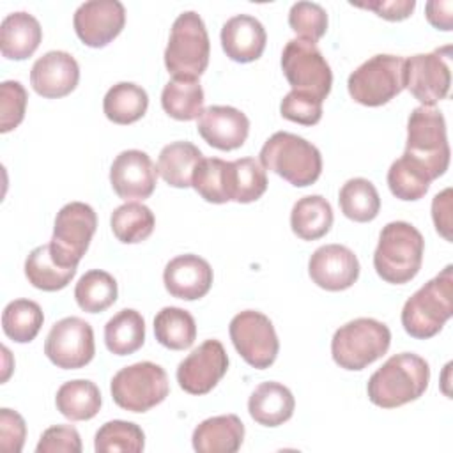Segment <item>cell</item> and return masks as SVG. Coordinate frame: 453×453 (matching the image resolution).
<instances>
[{"label":"cell","mask_w":453,"mask_h":453,"mask_svg":"<svg viewBox=\"0 0 453 453\" xmlns=\"http://www.w3.org/2000/svg\"><path fill=\"white\" fill-rule=\"evenodd\" d=\"M432 219H434L435 230L446 241H451V188H446L434 196Z\"/></svg>","instance_id":"c3c4849f"},{"label":"cell","mask_w":453,"mask_h":453,"mask_svg":"<svg viewBox=\"0 0 453 453\" xmlns=\"http://www.w3.org/2000/svg\"><path fill=\"white\" fill-rule=\"evenodd\" d=\"M80 80V65L74 57L62 50H53L39 57L30 71L32 88L46 97L58 99L71 94Z\"/></svg>","instance_id":"d6986e66"},{"label":"cell","mask_w":453,"mask_h":453,"mask_svg":"<svg viewBox=\"0 0 453 453\" xmlns=\"http://www.w3.org/2000/svg\"><path fill=\"white\" fill-rule=\"evenodd\" d=\"M296 400L292 391L274 380L262 382L248 400L250 416L264 426H280L294 414Z\"/></svg>","instance_id":"d4e9b609"},{"label":"cell","mask_w":453,"mask_h":453,"mask_svg":"<svg viewBox=\"0 0 453 453\" xmlns=\"http://www.w3.org/2000/svg\"><path fill=\"white\" fill-rule=\"evenodd\" d=\"M389 345L391 331L384 322L359 317L334 331L331 356L340 368L357 372L382 357Z\"/></svg>","instance_id":"52a82bcc"},{"label":"cell","mask_w":453,"mask_h":453,"mask_svg":"<svg viewBox=\"0 0 453 453\" xmlns=\"http://www.w3.org/2000/svg\"><path fill=\"white\" fill-rule=\"evenodd\" d=\"M149 106L145 88L131 81H119L108 88L103 99V111L115 124H133L140 120Z\"/></svg>","instance_id":"f1b7e54d"},{"label":"cell","mask_w":453,"mask_h":453,"mask_svg":"<svg viewBox=\"0 0 453 453\" xmlns=\"http://www.w3.org/2000/svg\"><path fill=\"white\" fill-rule=\"evenodd\" d=\"M145 342V320L133 310L124 308L104 326L106 349L115 356H127L142 349Z\"/></svg>","instance_id":"f546056e"},{"label":"cell","mask_w":453,"mask_h":453,"mask_svg":"<svg viewBox=\"0 0 453 453\" xmlns=\"http://www.w3.org/2000/svg\"><path fill=\"white\" fill-rule=\"evenodd\" d=\"M333 225L331 203L320 195H308L299 198L290 212L292 232L303 241H315L324 237Z\"/></svg>","instance_id":"4316f807"},{"label":"cell","mask_w":453,"mask_h":453,"mask_svg":"<svg viewBox=\"0 0 453 453\" xmlns=\"http://www.w3.org/2000/svg\"><path fill=\"white\" fill-rule=\"evenodd\" d=\"M196 129L211 147L219 150H234L246 142L250 120L234 106L214 104L202 111Z\"/></svg>","instance_id":"ffe728a7"},{"label":"cell","mask_w":453,"mask_h":453,"mask_svg":"<svg viewBox=\"0 0 453 453\" xmlns=\"http://www.w3.org/2000/svg\"><path fill=\"white\" fill-rule=\"evenodd\" d=\"M44 322V313L35 301L14 299L2 311V329L16 343L32 342Z\"/></svg>","instance_id":"8d00e7d4"},{"label":"cell","mask_w":453,"mask_h":453,"mask_svg":"<svg viewBox=\"0 0 453 453\" xmlns=\"http://www.w3.org/2000/svg\"><path fill=\"white\" fill-rule=\"evenodd\" d=\"M267 189L265 168L253 157L230 161V202L250 203Z\"/></svg>","instance_id":"f35d334b"},{"label":"cell","mask_w":453,"mask_h":453,"mask_svg":"<svg viewBox=\"0 0 453 453\" xmlns=\"http://www.w3.org/2000/svg\"><path fill=\"white\" fill-rule=\"evenodd\" d=\"M267 34L264 25L250 14H237L221 28V48L234 62L248 64L262 57Z\"/></svg>","instance_id":"7402d4cb"},{"label":"cell","mask_w":453,"mask_h":453,"mask_svg":"<svg viewBox=\"0 0 453 453\" xmlns=\"http://www.w3.org/2000/svg\"><path fill=\"white\" fill-rule=\"evenodd\" d=\"M44 354L57 368H83L96 354L92 326L80 317L60 319L46 336Z\"/></svg>","instance_id":"4fadbf2b"},{"label":"cell","mask_w":453,"mask_h":453,"mask_svg":"<svg viewBox=\"0 0 453 453\" xmlns=\"http://www.w3.org/2000/svg\"><path fill=\"white\" fill-rule=\"evenodd\" d=\"M211 42L203 19L195 11H184L172 25L165 50V65L173 78L198 80L209 65Z\"/></svg>","instance_id":"8992f818"},{"label":"cell","mask_w":453,"mask_h":453,"mask_svg":"<svg viewBox=\"0 0 453 453\" xmlns=\"http://www.w3.org/2000/svg\"><path fill=\"white\" fill-rule=\"evenodd\" d=\"M444 51L446 48L434 50L432 53H418L405 58V88L421 103V106H434L449 92V53L442 55Z\"/></svg>","instance_id":"5bb4252c"},{"label":"cell","mask_w":453,"mask_h":453,"mask_svg":"<svg viewBox=\"0 0 453 453\" xmlns=\"http://www.w3.org/2000/svg\"><path fill=\"white\" fill-rule=\"evenodd\" d=\"M37 453H80L81 439L74 426L71 425H55L42 432L37 446Z\"/></svg>","instance_id":"f6af8a7d"},{"label":"cell","mask_w":453,"mask_h":453,"mask_svg":"<svg viewBox=\"0 0 453 453\" xmlns=\"http://www.w3.org/2000/svg\"><path fill=\"white\" fill-rule=\"evenodd\" d=\"M145 448L143 430L131 421L113 419L104 423L94 437V449L97 453L131 451L140 453Z\"/></svg>","instance_id":"60d3db41"},{"label":"cell","mask_w":453,"mask_h":453,"mask_svg":"<svg viewBox=\"0 0 453 453\" xmlns=\"http://www.w3.org/2000/svg\"><path fill=\"white\" fill-rule=\"evenodd\" d=\"M154 336L170 350L189 349L196 338L193 315L179 306H165L154 317Z\"/></svg>","instance_id":"4dcf8cb0"},{"label":"cell","mask_w":453,"mask_h":453,"mask_svg":"<svg viewBox=\"0 0 453 453\" xmlns=\"http://www.w3.org/2000/svg\"><path fill=\"white\" fill-rule=\"evenodd\" d=\"M101 391L87 379L64 382L55 396L57 411L71 421L92 419L101 409Z\"/></svg>","instance_id":"83f0119b"},{"label":"cell","mask_w":453,"mask_h":453,"mask_svg":"<svg viewBox=\"0 0 453 453\" xmlns=\"http://www.w3.org/2000/svg\"><path fill=\"white\" fill-rule=\"evenodd\" d=\"M27 90L16 80H5L0 83V133L16 129L25 119Z\"/></svg>","instance_id":"7bdbcfd3"},{"label":"cell","mask_w":453,"mask_h":453,"mask_svg":"<svg viewBox=\"0 0 453 453\" xmlns=\"http://www.w3.org/2000/svg\"><path fill=\"white\" fill-rule=\"evenodd\" d=\"M260 165L296 188L311 186L322 173L320 150L308 140L278 131L260 149Z\"/></svg>","instance_id":"277c9868"},{"label":"cell","mask_w":453,"mask_h":453,"mask_svg":"<svg viewBox=\"0 0 453 453\" xmlns=\"http://www.w3.org/2000/svg\"><path fill=\"white\" fill-rule=\"evenodd\" d=\"M191 186L205 202H230V161L203 157L193 173Z\"/></svg>","instance_id":"74e56055"},{"label":"cell","mask_w":453,"mask_h":453,"mask_svg":"<svg viewBox=\"0 0 453 453\" xmlns=\"http://www.w3.org/2000/svg\"><path fill=\"white\" fill-rule=\"evenodd\" d=\"M42 39L39 21L25 12H11L0 25V51L9 60H25L34 55Z\"/></svg>","instance_id":"cb8c5ba5"},{"label":"cell","mask_w":453,"mask_h":453,"mask_svg":"<svg viewBox=\"0 0 453 453\" xmlns=\"http://www.w3.org/2000/svg\"><path fill=\"white\" fill-rule=\"evenodd\" d=\"M117 294L115 278L101 269L87 271L74 287V299L87 313L104 311L117 301Z\"/></svg>","instance_id":"d590c367"},{"label":"cell","mask_w":453,"mask_h":453,"mask_svg":"<svg viewBox=\"0 0 453 453\" xmlns=\"http://www.w3.org/2000/svg\"><path fill=\"white\" fill-rule=\"evenodd\" d=\"M405 58L398 55H373L347 80L350 97L363 106H382L405 88Z\"/></svg>","instance_id":"9c48e42d"},{"label":"cell","mask_w":453,"mask_h":453,"mask_svg":"<svg viewBox=\"0 0 453 453\" xmlns=\"http://www.w3.org/2000/svg\"><path fill=\"white\" fill-rule=\"evenodd\" d=\"M203 159L202 150L191 142H172L157 156V173L172 188H189L198 163Z\"/></svg>","instance_id":"484cf974"},{"label":"cell","mask_w":453,"mask_h":453,"mask_svg":"<svg viewBox=\"0 0 453 453\" xmlns=\"http://www.w3.org/2000/svg\"><path fill=\"white\" fill-rule=\"evenodd\" d=\"M110 226L120 242L136 244L152 234L156 218L147 205L138 202H126L111 212Z\"/></svg>","instance_id":"e575fe53"},{"label":"cell","mask_w":453,"mask_h":453,"mask_svg":"<svg viewBox=\"0 0 453 453\" xmlns=\"http://www.w3.org/2000/svg\"><path fill=\"white\" fill-rule=\"evenodd\" d=\"M97 228V216L88 203L69 202L55 218L50 251L62 267H76L87 253Z\"/></svg>","instance_id":"30bf717a"},{"label":"cell","mask_w":453,"mask_h":453,"mask_svg":"<svg viewBox=\"0 0 453 453\" xmlns=\"http://www.w3.org/2000/svg\"><path fill=\"white\" fill-rule=\"evenodd\" d=\"M423 251L425 239L414 225L391 221L380 230L373 253V267L384 281L402 285L419 273Z\"/></svg>","instance_id":"7a4b0ae2"},{"label":"cell","mask_w":453,"mask_h":453,"mask_svg":"<svg viewBox=\"0 0 453 453\" xmlns=\"http://www.w3.org/2000/svg\"><path fill=\"white\" fill-rule=\"evenodd\" d=\"M280 113L287 120L313 126L322 119V101L313 96L290 90L280 103Z\"/></svg>","instance_id":"ee69618b"},{"label":"cell","mask_w":453,"mask_h":453,"mask_svg":"<svg viewBox=\"0 0 453 453\" xmlns=\"http://www.w3.org/2000/svg\"><path fill=\"white\" fill-rule=\"evenodd\" d=\"M126 9L119 0L83 2L73 18L74 32L90 48H103L111 42L124 28Z\"/></svg>","instance_id":"2e32d148"},{"label":"cell","mask_w":453,"mask_h":453,"mask_svg":"<svg viewBox=\"0 0 453 453\" xmlns=\"http://www.w3.org/2000/svg\"><path fill=\"white\" fill-rule=\"evenodd\" d=\"M228 356L219 340H205L177 366V382L189 395L209 393L226 373Z\"/></svg>","instance_id":"9a60e30c"},{"label":"cell","mask_w":453,"mask_h":453,"mask_svg":"<svg viewBox=\"0 0 453 453\" xmlns=\"http://www.w3.org/2000/svg\"><path fill=\"white\" fill-rule=\"evenodd\" d=\"M110 391L120 409L147 412L168 396L170 382L159 365L142 361L120 368L110 382Z\"/></svg>","instance_id":"ba28073f"},{"label":"cell","mask_w":453,"mask_h":453,"mask_svg":"<svg viewBox=\"0 0 453 453\" xmlns=\"http://www.w3.org/2000/svg\"><path fill=\"white\" fill-rule=\"evenodd\" d=\"M430 182H432L430 175L403 154L402 157L393 161L388 170L389 191L396 198L405 202H414L423 198L430 188Z\"/></svg>","instance_id":"ab89813d"},{"label":"cell","mask_w":453,"mask_h":453,"mask_svg":"<svg viewBox=\"0 0 453 453\" xmlns=\"http://www.w3.org/2000/svg\"><path fill=\"white\" fill-rule=\"evenodd\" d=\"M281 69L292 90L324 101L331 92L333 73L315 42L296 37L281 53Z\"/></svg>","instance_id":"8fae6325"},{"label":"cell","mask_w":453,"mask_h":453,"mask_svg":"<svg viewBox=\"0 0 453 453\" xmlns=\"http://www.w3.org/2000/svg\"><path fill=\"white\" fill-rule=\"evenodd\" d=\"M76 267L58 265L50 251V244L34 248L25 260V276L28 283L44 292H55L69 285Z\"/></svg>","instance_id":"1f68e13d"},{"label":"cell","mask_w":453,"mask_h":453,"mask_svg":"<svg viewBox=\"0 0 453 453\" xmlns=\"http://www.w3.org/2000/svg\"><path fill=\"white\" fill-rule=\"evenodd\" d=\"M290 28L306 41L317 42L327 30V12L315 2H296L288 11Z\"/></svg>","instance_id":"b9f144b4"},{"label":"cell","mask_w":453,"mask_h":453,"mask_svg":"<svg viewBox=\"0 0 453 453\" xmlns=\"http://www.w3.org/2000/svg\"><path fill=\"white\" fill-rule=\"evenodd\" d=\"M157 168L147 152L122 150L111 163L110 182L119 198L136 202L149 198L156 189Z\"/></svg>","instance_id":"e0dca14e"},{"label":"cell","mask_w":453,"mask_h":453,"mask_svg":"<svg viewBox=\"0 0 453 453\" xmlns=\"http://www.w3.org/2000/svg\"><path fill=\"white\" fill-rule=\"evenodd\" d=\"M27 425L21 414L12 409H0V449L5 453H19L25 444Z\"/></svg>","instance_id":"bcb514c9"},{"label":"cell","mask_w":453,"mask_h":453,"mask_svg":"<svg viewBox=\"0 0 453 453\" xmlns=\"http://www.w3.org/2000/svg\"><path fill=\"white\" fill-rule=\"evenodd\" d=\"M453 315V267L446 265L435 278L418 288L402 308V326L416 340L435 336Z\"/></svg>","instance_id":"3957f363"},{"label":"cell","mask_w":453,"mask_h":453,"mask_svg":"<svg viewBox=\"0 0 453 453\" xmlns=\"http://www.w3.org/2000/svg\"><path fill=\"white\" fill-rule=\"evenodd\" d=\"M311 281L329 292L352 287L359 278V260L343 244H326L313 251L308 262Z\"/></svg>","instance_id":"ac0fdd59"},{"label":"cell","mask_w":453,"mask_h":453,"mask_svg":"<svg viewBox=\"0 0 453 453\" xmlns=\"http://www.w3.org/2000/svg\"><path fill=\"white\" fill-rule=\"evenodd\" d=\"M338 203L343 216L357 223L375 219L380 211V196L377 193V188L363 177L349 179L342 186Z\"/></svg>","instance_id":"836d02e7"},{"label":"cell","mask_w":453,"mask_h":453,"mask_svg":"<svg viewBox=\"0 0 453 453\" xmlns=\"http://www.w3.org/2000/svg\"><path fill=\"white\" fill-rule=\"evenodd\" d=\"M163 110L175 120H193L203 111V88L198 80L173 78L161 92Z\"/></svg>","instance_id":"d6a6232c"},{"label":"cell","mask_w":453,"mask_h":453,"mask_svg":"<svg viewBox=\"0 0 453 453\" xmlns=\"http://www.w3.org/2000/svg\"><path fill=\"white\" fill-rule=\"evenodd\" d=\"M428 380V363L414 352H400L372 373L366 393L373 405L395 409L418 400L426 391Z\"/></svg>","instance_id":"6da1fadb"},{"label":"cell","mask_w":453,"mask_h":453,"mask_svg":"<svg viewBox=\"0 0 453 453\" xmlns=\"http://www.w3.org/2000/svg\"><path fill=\"white\" fill-rule=\"evenodd\" d=\"M449 154L444 115L434 106L414 108L407 120L403 156L421 166L434 180L448 170Z\"/></svg>","instance_id":"5b68a950"},{"label":"cell","mask_w":453,"mask_h":453,"mask_svg":"<svg viewBox=\"0 0 453 453\" xmlns=\"http://www.w3.org/2000/svg\"><path fill=\"white\" fill-rule=\"evenodd\" d=\"M212 269L209 262L198 255L186 253L172 258L165 265L163 281L172 297L195 301L203 297L212 287Z\"/></svg>","instance_id":"44dd1931"},{"label":"cell","mask_w":453,"mask_h":453,"mask_svg":"<svg viewBox=\"0 0 453 453\" xmlns=\"http://www.w3.org/2000/svg\"><path fill=\"white\" fill-rule=\"evenodd\" d=\"M356 7L373 11L388 21H402L411 16L416 7L414 0H373V2H350Z\"/></svg>","instance_id":"7dc6e473"},{"label":"cell","mask_w":453,"mask_h":453,"mask_svg":"<svg viewBox=\"0 0 453 453\" xmlns=\"http://www.w3.org/2000/svg\"><path fill=\"white\" fill-rule=\"evenodd\" d=\"M244 439V425L235 414L207 418L193 430V449L198 453H235Z\"/></svg>","instance_id":"603a6c76"},{"label":"cell","mask_w":453,"mask_h":453,"mask_svg":"<svg viewBox=\"0 0 453 453\" xmlns=\"http://www.w3.org/2000/svg\"><path fill=\"white\" fill-rule=\"evenodd\" d=\"M228 331L235 350L250 366L264 370L276 361L280 342L267 315L244 310L230 320Z\"/></svg>","instance_id":"7c38bea8"},{"label":"cell","mask_w":453,"mask_h":453,"mask_svg":"<svg viewBox=\"0 0 453 453\" xmlns=\"http://www.w3.org/2000/svg\"><path fill=\"white\" fill-rule=\"evenodd\" d=\"M426 19L437 30H451L453 23V2L451 0H430L426 2Z\"/></svg>","instance_id":"681fc988"}]
</instances>
